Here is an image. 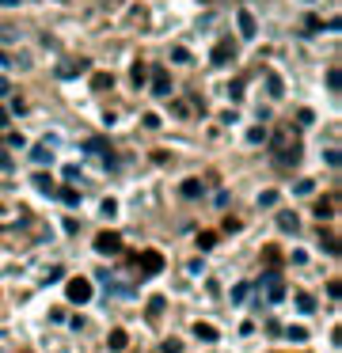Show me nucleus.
Wrapping results in <instances>:
<instances>
[{"mask_svg":"<svg viewBox=\"0 0 342 353\" xmlns=\"http://www.w3.org/2000/svg\"><path fill=\"white\" fill-rule=\"evenodd\" d=\"M278 228H282V232H297L300 228V220H297V213H278Z\"/></svg>","mask_w":342,"mask_h":353,"instance_id":"0eeeda50","label":"nucleus"},{"mask_svg":"<svg viewBox=\"0 0 342 353\" xmlns=\"http://www.w3.org/2000/svg\"><path fill=\"white\" fill-rule=\"evenodd\" d=\"M316 216H319V220H331V216H334V201H331V198H323V201L316 205Z\"/></svg>","mask_w":342,"mask_h":353,"instance_id":"f8f14e48","label":"nucleus"},{"mask_svg":"<svg viewBox=\"0 0 342 353\" xmlns=\"http://www.w3.org/2000/svg\"><path fill=\"white\" fill-rule=\"evenodd\" d=\"M239 35L243 38L255 35V16H251V12H239Z\"/></svg>","mask_w":342,"mask_h":353,"instance_id":"6e6552de","label":"nucleus"},{"mask_svg":"<svg viewBox=\"0 0 342 353\" xmlns=\"http://www.w3.org/2000/svg\"><path fill=\"white\" fill-rule=\"evenodd\" d=\"M137 262H141V274H160L163 270V255L160 251H141V255H137Z\"/></svg>","mask_w":342,"mask_h":353,"instance_id":"7ed1b4c3","label":"nucleus"},{"mask_svg":"<svg viewBox=\"0 0 342 353\" xmlns=\"http://www.w3.org/2000/svg\"><path fill=\"white\" fill-rule=\"evenodd\" d=\"M8 122H12V118H8V110H4V106H0V130H4V126H8Z\"/></svg>","mask_w":342,"mask_h":353,"instance_id":"c756f323","label":"nucleus"},{"mask_svg":"<svg viewBox=\"0 0 342 353\" xmlns=\"http://www.w3.org/2000/svg\"><path fill=\"white\" fill-rule=\"evenodd\" d=\"M194 334L202 342H217V327H209V323H194Z\"/></svg>","mask_w":342,"mask_h":353,"instance_id":"9b49d317","label":"nucleus"},{"mask_svg":"<svg viewBox=\"0 0 342 353\" xmlns=\"http://www.w3.org/2000/svg\"><path fill=\"white\" fill-rule=\"evenodd\" d=\"M232 57H236V42H232V38H221V42L213 46V65H228Z\"/></svg>","mask_w":342,"mask_h":353,"instance_id":"423d86ee","label":"nucleus"},{"mask_svg":"<svg viewBox=\"0 0 342 353\" xmlns=\"http://www.w3.org/2000/svg\"><path fill=\"white\" fill-rule=\"evenodd\" d=\"M198 247H202V251L217 247V232H202V236H198Z\"/></svg>","mask_w":342,"mask_h":353,"instance_id":"a211bd4d","label":"nucleus"},{"mask_svg":"<svg viewBox=\"0 0 342 353\" xmlns=\"http://www.w3.org/2000/svg\"><path fill=\"white\" fill-rule=\"evenodd\" d=\"M247 296H251V285H247V281H239L236 289H232V300H236V304H239V300H247Z\"/></svg>","mask_w":342,"mask_h":353,"instance_id":"f3484780","label":"nucleus"},{"mask_svg":"<svg viewBox=\"0 0 342 353\" xmlns=\"http://www.w3.org/2000/svg\"><path fill=\"white\" fill-rule=\"evenodd\" d=\"M327 84H331L334 91H338V87H342V76H338V72H327Z\"/></svg>","mask_w":342,"mask_h":353,"instance_id":"cd10ccee","label":"nucleus"},{"mask_svg":"<svg viewBox=\"0 0 342 353\" xmlns=\"http://www.w3.org/2000/svg\"><path fill=\"white\" fill-rule=\"evenodd\" d=\"M163 353H179V342H167V345H163Z\"/></svg>","mask_w":342,"mask_h":353,"instance_id":"7c9ffc66","label":"nucleus"},{"mask_svg":"<svg viewBox=\"0 0 342 353\" xmlns=\"http://www.w3.org/2000/svg\"><path fill=\"white\" fill-rule=\"evenodd\" d=\"M316 31H319V19L308 16V19H304V35H316Z\"/></svg>","mask_w":342,"mask_h":353,"instance_id":"393cba45","label":"nucleus"},{"mask_svg":"<svg viewBox=\"0 0 342 353\" xmlns=\"http://www.w3.org/2000/svg\"><path fill=\"white\" fill-rule=\"evenodd\" d=\"M34 186L42 190V194H57V190H53V179H50V175H42V171L34 175Z\"/></svg>","mask_w":342,"mask_h":353,"instance_id":"ddd939ff","label":"nucleus"},{"mask_svg":"<svg viewBox=\"0 0 342 353\" xmlns=\"http://www.w3.org/2000/svg\"><path fill=\"white\" fill-rule=\"evenodd\" d=\"M133 84H145V65H133Z\"/></svg>","mask_w":342,"mask_h":353,"instance_id":"bb28decb","label":"nucleus"},{"mask_svg":"<svg viewBox=\"0 0 342 353\" xmlns=\"http://www.w3.org/2000/svg\"><path fill=\"white\" fill-rule=\"evenodd\" d=\"M263 262H266V266H274V262H282V255H278V247H266V251H263Z\"/></svg>","mask_w":342,"mask_h":353,"instance_id":"412c9836","label":"nucleus"},{"mask_svg":"<svg viewBox=\"0 0 342 353\" xmlns=\"http://www.w3.org/2000/svg\"><path fill=\"white\" fill-rule=\"evenodd\" d=\"M247 141H255V145H259V141H266V130H263V126H255V130H247Z\"/></svg>","mask_w":342,"mask_h":353,"instance_id":"b1692460","label":"nucleus"},{"mask_svg":"<svg viewBox=\"0 0 342 353\" xmlns=\"http://www.w3.org/2000/svg\"><path fill=\"white\" fill-rule=\"evenodd\" d=\"M31 160H34V164H50V148H46V145H34L31 148Z\"/></svg>","mask_w":342,"mask_h":353,"instance_id":"4468645a","label":"nucleus"},{"mask_svg":"<svg viewBox=\"0 0 342 353\" xmlns=\"http://www.w3.org/2000/svg\"><path fill=\"white\" fill-rule=\"evenodd\" d=\"M175 61H183V65H190V50H183V46H179V50H175Z\"/></svg>","mask_w":342,"mask_h":353,"instance_id":"c85d7f7f","label":"nucleus"},{"mask_svg":"<svg viewBox=\"0 0 342 353\" xmlns=\"http://www.w3.org/2000/svg\"><path fill=\"white\" fill-rule=\"evenodd\" d=\"M259 205H278V190H263L259 194Z\"/></svg>","mask_w":342,"mask_h":353,"instance_id":"aec40b11","label":"nucleus"},{"mask_svg":"<svg viewBox=\"0 0 342 353\" xmlns=\"http://www.w3.org/2000/svg\"><path fill=\"white\" fill-rule=\"evenodd\" d=\"M8 91H12V87H8V80L0 76V95H8Z\"/></svg>","mask_w":342,"mask_h":353,"instance_id":"2f4dec72","label":"nucleus"},{"mask_svg":"<svg viewBox=\"0 0 342 353\" xmlns=\"http://www.w3.org/2000/svg\"><path fill=\"white\" fill-rule=\"evenodd\" d=\"M152 95H171V72L163 65H152Z\"/></svg>","mask_w":342,"mask_h":353,"instance_id":"39448f33","label":"nucleus"},{"mask_svg":"<svg viewBox=\"0 0 342 353\" xmlns=\"http://www.w3.org/2000/svg\"><path fill=\"white\" fill-rule=\"evenodd\" d=\"M114 80H111V72H95L92 76V87H111Z\"/></svg>","mask_w":342,"mask_h":353,"instance_id":"6ab92c4d","label":"nucleus"},{"mask_svg":"<svg viewBox=\"0 0 342 353\" xmlns=\"http://www.w3.org/2000/svg\"><path fill=\"white\" fill-rule=\"evenodd\" d=\"M92 281L88 277H68V285H65V296H68V304H88L92 300Z\"/></svg>","mask_w":342,"mask_h":353,"instance_id":"f03ea898","label":"nucleus"},{"mask_svg":"<svg viewBox=\"0 0 342 353\" xmlns=\"http://www.w3.org/2000/svg\"><path fill=\"white\" fill-rule=\"evenodd\" d=\"M274 164L285 167V171H293L300 164V137L293 126H278V133H274Z\"/></svg>","mask_w":342,"mask_h":353,"instance_id":"f257e3e1","label":"nucleus"},{"mask_svg":"<svg viewBox=\"0 0 342 353\" xmlns=\"http://www.w3.org/2000/svg\"><path fill=\"white\" fill-rule=\"evenodd\" d=\"M118 247H122L118 232H99L95 236V251H99V255H118Z\"/></svg>","mask_w":342,"mask_h":353,"instance_id":"20e7f679","label":"nucleus"},{"mask_svg":"<svg viewBox=\"0 0 342 353\" xmlns=\"http://www.w3.org/2000/svg\"><path fill=\"white\" fill-rule=\"evenodd\" d=\"M198 194H202V182H198V179H187V182H183V198H198Z\"/></svg>","mask_w":342,"mask_h":353,"instance_id":"2eb2a0df","label":"nucleus"},{"mask_svg":"<svg viewBox=\"0 0 342 353\" xmlns=\"http://www.w3.org/2000/svg\"><path fill=\"white\" fill-rule=\"evenodd\" d=\"M88 152H95V156H103V160H111V145H107V141H88ZM111 164H114V160H111Z\"/></svg>","mask_w":342,"mask_h":353,"instance_id":"9d476101","label":"nucleus"},{"mask_svg":"<svg viewBox=\"0 0 342 353\" xmlns=\"http://www.w3.org/2000/svg\"><path fill=\"white\" fill-rule=\"evenodd\" d=\"M297 308H300V311H312V308H316V300H312L308 293H300V296H297Z\"/></svg>","mask_w":342,"mask_h":353,"instance_id":"4be33fe9","label":"nucleus"},{"mask_svg":"<svg viewBox=\"0 0 342 353\" xmlns=\"http://www.w3.org/2000/svg\"><path fill=\"white\" fill-rule=\"evenodd\" d=\"M126 342H129V338H126V330H111V349H114V353H118V349H126Z\"/></svg>","mask_w":342,"mask_h":353,"instance_id":"dca6fc26","label":"nucleus"},{"mask_svg":"<svg viewBox=\"0 0 342 353\" xmlns=\"http://www.w3.org/2000/svg\"><path fill=\"white\" fill-rule=\"evenodd\" d=\"M160 311H163V300H160V296H156V300H148V319H156Z\"/></svg>","mask_w":342,"mask_h":353,"instance_id":"5701e85b","label":"nucleus"},{"mask_svg":"<svg viewBox=\"0 0 342 353\" xmlns=\"http://www.w3.org/2000/svg\"><path fill=\"white\" fill-rule=\"evenodd\" d=\"M76 72H84V61H68V65H57V76H61V80L76 76Z\"/></svg>","mask_w":342,"mask_h":353,"instance_id":"1a4fd4ad","label":"nucleus"},{"mask_svg":"<svg viewBox=\"0 0 342 353\" xmlns=\"http://www.w3.org/2000/svg\"><path fill=\"white\" fill-rule=\"evenodd\" d=\"M323 251H327V255H334V251H338V243H334V236H327V232H323Z\"/></svg>","mask_w":342,"mask_h":353,"instance_id":"a878e982","label":"nucleus"}]
</instances>
